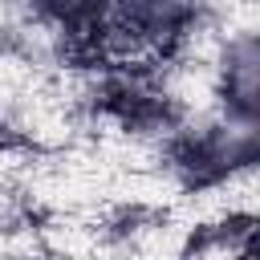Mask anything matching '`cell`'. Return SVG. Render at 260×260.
<instances>
[{
  "mask_svg": "<svg viewBox=\"0 0 260 260\" xmlns=\"http://www.w3.org/2000/svg\"><path fill=\"white\" fill-rule=\"evenodd\" d=\"M207 0H106V53L171 57L203 24Z\"/></svg>",
  "mask_w": 260,
  "mask_h": 260,
  "instance_id": "cell-1",
  "label": "cell"
},
{
  "mask_svg": "<svg viewBox=\"0 0 260 260\" xmlns=\"http://www.w3.org/2000/svg\"><path fill=\"white\" fill-rule=\"evenodd\" d=\"M211 114L240 126H260V49L252 24L228 28L211 61Z\"/></svg>",
  "mask_w": 260,
  "mask_h": 260,
  "instance_id": "cell-2",
  "label": "cell"
},
{
  "mask_svg": "<svg viewBox=\"0 0 260 260\" xmlns=\"http://www.w3.org/2000/svg\"><path fill=\"white\" fill-rule=\"evenodd\" d=\"M32 28L69 53H106V0H12Z\"/></svg>",
  "mask_w": 260,
  "mask_h": 260,
  "instance_id": "cell-3",
  "label": "cell"
}]
</instances>
